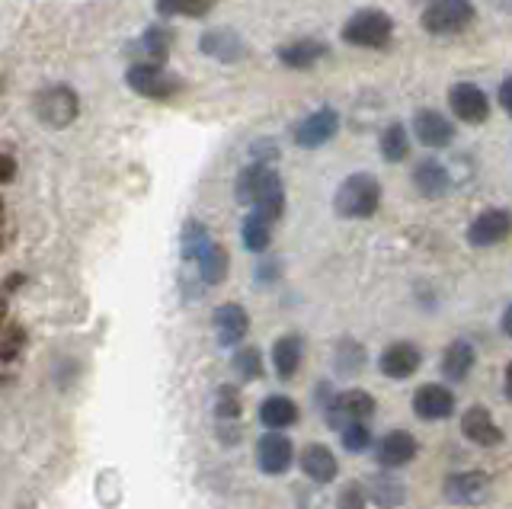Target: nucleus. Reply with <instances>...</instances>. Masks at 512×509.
Listing matches in <instances>:
<instances>
[{"label": "nucleus", "mask_w": 512, "mask_h": 509, "mask_svg": "<svg viewBox=\"0 0 512 509\" xmlns=\"http://www.w3.org/2000/svg\"><path fill=\"white\" fill-rule=\"evenodd\" d=\"M234 196H237L240 205L260 212L269 221H279L282 212H285V186H282V177H279L272 164L250 161L244 170L237 173Z\"/></svg>", "instance_id": "obj_1"}, {"label": "nucleus", "mask_w": 512, "mask_h": 509, "mask_svg": "<svg viewBox=\"0 0 512 509\" xmlns=\"http://www.w3.org/2000/svg\"><path fill=\"white\" fill-rule=\"evenodd\" d=\"M340 36H343L346 45H352V49L381 52V49H388L391 39H394V20L378 7H365V10H356L343 23Z\"/></svg>", "instance_id": "obj_2"}, {"label": "nucleus", "mask_w": 512, "mask_h": 509, "mask_svg": "<svg viewBox=\"0 0 512 509\" xmlns=\"http://www.w3.org/2000/svg\"><path fill=\"white\" fill-rule=\"evenodd\" d=\"M381 205V183L372 173H352L333 196V212L340 218H372Z\"/></svg>", "instance_id": "obj_3"}, {"label": "nucleus", "mask_w": 512, "mask_h": 509, "mask_svg": "<svg viewBox=\"0 0 512 509\" xmlns=\"http://www.w3.org/2000/svg\"><path fill=\"white\" fill-rule=\"evenodd\" d=\"M474 20H477L474 0H429L420 17L429 36H458Z\"/></svg>", "instance_id": "obj_4"}, {"label": "nucleus", "mask_w": 512, "mask_h": 509, "mask_svg": "<svg viewBox=\"0 0 512 509\" xmlns=\"http://www.w3.org/2000/svg\"><path fill=\"white\" fill-rule=\"evenodd\" d=\"M32 109H36V119L48 129H68V125L77 119L80 113V97L68 87V84H48L36 93V100H32Z\"/></svg>", "instance_id": "obj_5"}, {"label": "nucleus", "mask_w": 512, "mask_h": 509, "mask_svg": "<svg viewBox=\"0 0 512 509\" xmlns=\"http://www.w3.org/2000/svg\"><path fill=\"white\" fill-rule=\"evenodd\" d=\"M125 84L144 100H170L180 93V81H176L173 74H167L164 65H154V61H135V65L125 71Z\"/></svg>", "instance_id": "obj_6"}, {"label": "nucleus", "mask_w": 512, "mask_h": 509, "mask_svg": "<svg viewBox=\"0 0 512 509\" xmlns=\"http://www.w3.org/2000/svg\"><path fill=\"white\" fill-rule=\"evenodd\" d=\"M324 410V420L330 429H343L346 423H368L375 413V397L368 391H343V394H333L330 401L320 407Z\"/></svg>", "instance_id": "obj_7"}, {"label": "nucleus", "mask_w": 512, "mask_h": 509, "mask_svg": "<svg viewBox=\"0 0 512 509\" xmlns=\"http://www.w3.org/2000/svg\"><path fill=\"white\" fill-rule=\"evenodd\" d=\"M448 109L464 125H484L490 119V100L487 93L471 81H458L448 90Z\"/></svg>", "instance_id": "obj_8"}, {"label": "nucleus", "mask_w": 512, "mask_h": 509, "mask_svg": "<svg viewBox=\"0 0 512 509\" xmlns=\"http://www.w3.org/2000/svg\"><path fill=\"white\" fill-rule=\"evenodd\" d=\"M336 132H340V113H336V109H330V106L314 109L311 116H304L295 125V145L304 148V151L324 148L327 141L336 138Z\"/></svg>", "instance_id": "obj_9"}, {"label": "nucleus", "mask_w": 512, "mask_h": 509, "mask_svg": "<svg viewBox=\"0 0 512 509\" xmlns=\"http://www.w3.org/2000/svg\"><path fill=\"white\" fill-rule=\"evenodd\" d=\"M490 497V474L487 471H455L445 481V500L455 506H480Z\"/></svg>", "instance_id": "obj_10"}, {"label": "nucleus", "mask_w": 512, "mask_h": 509, "mask_svg": "<svg viewBox=\"0 0 512 509\" xmlns=\"http://www.w3.org/2000/svg\"><path fill=\"white\" fill-rule=\"evenodd\" d=\"M295 461V445L292 439H288L285 433H279V429H266V433L260 436V442H256V465H260L263 474H285L288 468H292Z\"/></svg>", "instance_id": "obj_11"}, {"label": "nucleus", "mask_w": 512, "mask_h": 509, "mask_svg": "<svg viewBox=\"0 0 512 509\" xmlns=\"http://www.w3.org/2000/svg\"><path fill=\"white\" fill-rule=\"evenodd\" d=\"M512 234V212L509 209H484L468 228V244L471 247H496Z\"/></svg>", "instance_id": "obj_12"}, {"label": "nucleus", "mask_w": 512, "mask_h": 509, "mask_svg": "<svg viewBox=\"0 0 512 509\" xmlns=\"http://www.w3.org/2000/svg\"><path fill=\"white\" fill-rule=\"evenodd\" d=\"M413 135L423 148H448L455 141V125L439 109H416L413 113Z\"/></svg>", "instance_id": "obj_13"}, {"label": "nucleus", "mask_w": 512, "mask_h": 509, "mask_svg": "<svg viewBox=\"0 0 512 509\" xmlns=\"http://www.w3.org/2000/svg\"><path fill=\"white\" fill-rule=\"evenodd\" d=\"M413 186L423 199H442L448 196V189H452V173H448V167L436 161V157H423V161L413 167Z\"/></svg>", "instance_id": "obj_14"}, {"label": "nucleus", "mask_w": 512, "mask_h": 509, "mask_svg": "<svg viewBox=\"0 0 512 509\" xmlns=\"http://www.w3.org/2000/svg\"><path fill=\"white\" fill-rule=\"evenodd\" d=\"M420 362H423L420 346H413V343H391L381 353L378 369H381V375H388L394 381H404V378H410L416 369H420Z\"/></svg>", "instance_id": "obj_15"}, {"label": "nucleus", "mask_w": 512, "mask_h": 509, "mask_svg": "<svg viewBox=\"0 0 512 509\" xmlns=\"http://www.w3.org/2000/svg\"><path fill=\"white\" fill-rule=\"evenodd\" d=\"M212 327H215V337L221 346H237L240 340L247 337L250 330V317L247 311L234 305V301H228V305H218L215 314H212Z\"/></svg>", "instance_id": "obj_16"}, {"label": "nucleus", "mask_w": 512, "mask_h": 509, "mask_svg": "<svg viewBox=\"0 0 512 509\" xmlns=\"http://www.w3.org/2000/svg\"><path fill=\"white\" fill-rule=\"evenodd\" d=\"M375 458L381 468H404L416 458V439L407 433V429H391L388 436H381L378 449H375Z\"/></svg>", "instance_id": "obj_17"}, {"label": "nucleus", "mask_w": 512, "mask_h": 509, "mask_svg": "<svg viewBox=\"0 0 512 509\" xmlns=\"http://www.w3.org/2000/svg\"><path fill=\"white\" fill-rule=\"evenodd\" d=\"M413 413L420 420H448L455 413V394L442 385H423L413 394Z\"/></svg>", "instance_id": "obj_18"}, {"label": "nucleus", "mask_w": 512, "mask_h": 509, "mask_svg": "<svg viewBox=\"0 0 512 509\" xmlns=\"http://www.w3.org/2000/svg\"><path fill=\"white\" fill-rule=\"evenodd\" d=\"M461 433L468 436L474 445H484V449H493V445L503 442V429L496 426L493 413L487 407H471L464 410L461 417Z\"/></svg>", "instance_id": "obj_19"}, {"label": "nucleus", "mask_w": 512, "mask_h": 509, "mask_svg": "<svg viewBox=\"0 0 512 509\" xmlns=\"http://www.w3.org/2000/svg\"><path fill=\"white\" fill-rule=\"evenodd\" d=\"M199 52L215 61H228V65H234V61L244 58L247 45L234 29H208V33L199 39Z\"/></svg>", "instance_id": "obj_20"}, {"label": "nucleus", "mask_w": 512, "mask_h": 509, "mask_svg": "<svg viewBox=\"0 0 512 509\" xmlns=\"http://www.w3.org/2000/svg\"><path fill=\"white\" fill-rule=\"evenodd\" d=\"M327 42H320V39H295V42H288L279 49V61L285 68H292V71H308L314 65H320V61L327 58Z\"/></svg>", "instance_id": "obj_21"}, {"label": "nucleus", "mask_w": 512, "mask_h": 509, "mask_svg": "<svg viewBox=\"0 0 512 509\" xmlns=\"http://www.w3.org/2000/svg\"><path fill=\"white\" fill-rule=\"evenodd\" d=\"M301 471L308 474L314 484H330L336 471H340V465H336V455L327 449V445L311 442L301 449Z\"/></svg>", "instance_id": "obj_22"}, {"label": "nucleus", "mask_w": 512, "mask_h": 509, "mask_svg": "<svg viewBox=\"0 0 512 509\" xmlns=\"http://www.w3.org/2000/svg\"><path fill=\"white\" fill-rule=\"evenodd\" d=\"M304 359V340L298 333H285L276 343H272V369H276L279 378H295V372L301 369Z\"/></svg>", "instance_id": "obj_23"}, {"label": "nucleus", "mask_w": 512, "mask_h": 509, "mask_svg": "<svg viewBox=\"0 0 512 509\" xmlns=\"http://www.w3.org/2000/svg\"><path fill=\"white\" fill-rule=\"evenodd\" d=\"M301 417V410L298 404L292 401V397H285V394H269L263 407H260V423L266 429H279V433H285L288 426H295Z\"/></svg>", "instance_id": "obj_24"}, {"label": "nucleus", "mask_w": 512, "mask_h": 509, "mask_svg": "<svg viewBox=\"0 0 512 509\" xmlns=\"http://www.w3.org/2000/svg\"><path fill=\"white\" fill-rule=\"evenodd\" d=\"M474 362H477V349L468 340H455L442 353V375L448 381H464L474 372Z\"/></svg>", "instance_id": "obj_25"}, {"label": "nucleus", "mask_w": 512, "mask_h": 509, "mask_svg": "<svg viewBox=\"0 0 512 509\" xmlns=\"http://www.w3.org/2000/svg\"><path fill=\"white\" fill-rule=\"evenodd\" d=\"M199 269V279L205 282V285H218V282H224V276H228V266H231V260H228V250H224L218 241H212L205 247V253L202 257L192 263Z\"/></svg>", "instance_id": "obj_26"}, {"label": "nucleus", "mask_w": 512, "mask_h": 509, "mask_svg": "<svg viewBox=\"0 0 512 509\" xmlns=\"http://www.w3.org/2000/svg\"><path fill=\"white\" fill-rule=\"evenodd\" d=\"M170 45H173V33H170L167 26H148V29H144V36L138 39L141 61H154V65H167Z\"/></svg>", "instance_id": "obj_27"}, {"label": "nucleus", "mask_w": 512, "mask_h": 509, "mask_svg": "<svg viewBox=\"0 0 512 509\" xmlns=\"http://www.w3.org/2000/svg\"><path fill=\"white\" fill-rule=\"evenodd\" d=\"M378 151H381V157L388 164L407 161V154H410V132H407V125L391 122L388 129L381 132V138H378Z\"/></svg>", "instance_id": "obj_28"}, {"label": "nucleus", "mask_w": 512, "mask_h": 509, "mask_svg": "<svg viewBox=\"0 0 512 509\" xmlns=\"http://www.w3.org/2000/svg\"><path fill=\"white\" fill-rule=\"evenodd\" d=\"M240 241H244V247L250 253H263L269 247V241H272V221L250 209V215L244 218V225H240Z\"/></svg>", "instance_id": "obj_29"}, {"label": "nucleus", "mask_w": 512, "mask_h": 509, "mask_svg": "<svg viewBox=\"0 0 512 509\" xmlns=\"http://www.w3.org/2000/svg\"><path fill=\"white\" fill-rule=\"evenodd\" d=\"M218 0H154V10L160 17H186V20H199L208 17L215 10Z\"/></svg>", "instance_id": "obj_30"}, {"label": "nucleus", "mask_w": 512, "mask_h": 509, "mask_svg": "<svg viewBox=\"0 0 512 509\" xmlns=\"http://www.w3.org/2000/svg\"><path fill=\"white\" fill-rule=\"evenodd\" d=\"M368 500L378 503L381 509H394L404 503V484L391 474H375L372 484H368Z\"/></svg>", "instance_id": "obj_31"}, {"label": "nucleus", "mask_w": 512, "mask_h": 509, "mask_svg": "<svg viewBox=\"0 0 512 509\" xmlns=\"http://www.w3.org/2000/svg\"><path fill=\"white\" fill-rule=\"evenodd\" d=\"M212 244V234H208V228L202 225L199 218H189L183 225V234H180V250H183V260L186 263H196L205 247Z\"/></svg>", "instance_id": "obj_32"}, {"label": "nucleus", "mask_w": 512, "mask_h": 509, "mask_svg": "<svg viewBox=\"0 0 512 509\" xmlns=\"http://www.w3.org/2000/svg\"><path fill=\"white\" fill-rule=\"evenodd\" d=\"M240 410H244V401H240V391L234 385H221L215 391V417L221 423H231L240 417Z\"/></svg>", "instance_id": "obj_33"}, {"label": "nucleus", "mask_w": 512, "mask_h": 509, "mask_svg": "<svg viewBox=\"0 0 512 509\" xmlns=\"http://www.w3.org/2000/svg\"><path fill=\"white\" fill-rule=\"evenodd\" d=\"M234 372L244 381H256L263 378V356L256 346H240L234 353Z\"/></svg>", "instance_id": "obj_34"}, {"label": "nucleus", "mask_w": 512, "mask_h": 509, "mask_svg": "<svg viewBox=\"0 0 512 509\" xmlns=\"http://www.w3.org/2000/svg\"><path fill=\"white\" fill-rule=\"evenodd\" d=\"M365 365V349L356 340H343L340 349H336V372L340 375H352Z\"/></svg>", "instance_id": "obj_35"}, {"label": "nucleus", "mask_w": 512, "mask_h": 509, "mask_svg": "<svg viewBox=\"0 0 512 509\" xmlns=\"http://www.w3.org/2000/svg\"><path fill=\"white\" fill-rule=\"evenodd\" d=\"M340 439L346 452H365L368 442H372V429H368V423H346L340 429Z\"/></svg>", "instance_id": "obj_36"}, {"label": "nucleus", "mask_w": 512, "mask_h": 509, "mask_svg": "<svg viewBox=\"0 0 512 509\" xmlns=\"http://www.w3.org/2000/svg\"><path fill=\"white\" fill-rule=\"evenodd\" d=\"M23 343H26V330L20 324H10L4 337H0V362H13L23 353Z\"/></svg>", "instance_id": "obj_37"}, {"label": "nucleus", "mask_w": 512, "mask_h": 509, "mask_svg": "<svg viewBox=\"0 0 512 509\" xmlns=\"http://www.w3.org/2000/svg\"><path fill=\"white\" fill-rule=\"evenodd\" d=\"M365 503H368V500H365L362 487H359V484H346V487L340 490V500H336V509H368Z\"/></svg>", "instance_id": "obj_38"}, {"label": "nucleus", "mask_w": 512, "mask_h": 509, "mask_svg": "<svg viewBox=\"0 0 512 509\" xmlns=\"http://www.w3.org/2000/svg\"><path fill=\"white\" fill-rule=\"evenodd\" d=\"M250 157L256 164H272L279 157V148L272 145V141H253L250 145Z\"/></svg>", "instance_id": "obj_39"}, {"label": "nucleus", "mask_w": 512, "mask_h": 509, "mask_svg": "<svg viewBox=\"0 0 512 509\" xmlns=\"http://www.w3.org/2000/svg\"><path fill=\"white\" fill-rule=\"evenodd\" d=\"M13 177H16V161H13L10 154L0 151V186H4V183H13Z\"/></svg>", "instance_id": "obj_40"}, {"label": "nucleus", "mask_w": 512, "mask_h": 509, "mask_svg": "<svg viewBox=\"0 0 512 509\" xmlns=\"http://www.w3.org/2000/svg\"><path fill=\"white\" fill-rule=\"evenodd\" d=\"M496 100H500V106L506 109V116L512 119V74L500 84V93H496Z\"/></svg>", "instance_id": "obj_41"}, {"label": "nucleus", "mask_w": 512, "mask_h": 509, "mask_svg": "<svg viewBox=\"0 0 512 509\" xmlns=\"http://www.w3.org/2000/svg\"><path fill=\"white\" fill-rule=\"evenodd\" d=\"M500 324H503V333H506V337L512 340V305L503 311V321H500Z\"/></svg>", "instance_id": "obj_42"}, {"label": "nucleus", "mask_w": 512, "mask_h": 509, "mask_svg": "<svg viewBox=\"0 0 512 509\" xmlns=\"http://www.w3.org/2000/svg\"><path fill=\"white\" fill-rule=\"evenodd\" d=\"M503 391H506V397L512 401V362L506 365V378H503Z\"/></svg>", "instance_id": "obj_43"}, {"label": "nucleus", "mask_w": 512, "mask_h": 509, "mask_svg": "<svg viewBox=\"0 0 512 509\" xmlns=\"http://www.w3.org/2000/svg\"><path fill=\"white\" fill-rule=\"evenodd\" d=\"M272 276H276V263H269V266H260V279L269 282Z\"/></svg>", "instance_id": "obj_44"}, {"label": "nucleus", "mask_w": 512, "mask_h": 509, "mask_svg": "<svg viewBox=\"0 0 512 509\" xmlns=\"http://www.w3.org/2000/svg\"><path fill=\"white\" fill-rule=\"evenodd\" d=\"M4 321H7V298L0 295V327H4Z\"/></svg>", "instance_id": "obj_45"}, {"label": "nucleus", "mask_w": 512, "mask_h": 509, "mask_svg": "<svg viewBox=\"0 0 512 509\" xmlns=\"http://www.w3.org/2000/svg\"><path fill=\"white\" fill-rule=\"evenodd\" d=\"M500 7H503V10H512V0H500Z\"/></svg>", "instance_id": "obj_46"}, {"label": "nucleus", "mask_w": 512, "mask_h": 509, "mask_svg": "<svg viewBox=\"0 0 512 509\" xmlns=\"http://www.w3.org/2000/svg\"><path fill=\"white\" fill-rule=\"evenodd\" d=\"M0 221H4V199H0Z\"/></svg>", "instance_id": "obj_47"}]
</instances>
